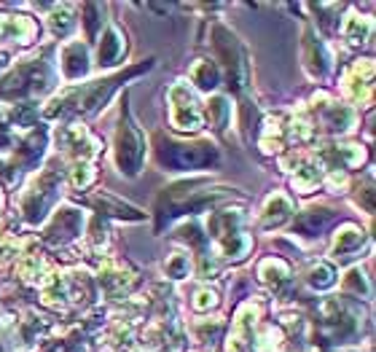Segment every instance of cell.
<instances>
[{
	"mask_svg": "<svg viewBox=\"0 0 376 352\" xmlns=\"http://www.w3.org/2000/svg\"><path fill=\"white\" fill-rule=\"evenodd\" d=\"M172 122L178 124V129H199V124H202V113H199V107H196L194 97L188 94L186 86H175L172 92Z\"/></svg>",
	"mask_w": 376,
	"mask_h": 352,
	"instance_id": "4",
	"label": "cell"
},
{
	"mask_svg": "<svg viewBox=\"0 0 376 352\" xmlns=\"http://www.w3.org/2000/svg\"><path fill=\"white\" fill-rule=\"evenodd\" d=\"M167 269H169V275H172V277H183V275H186V269H188V261L181 256V259L175 261V263H169Z\"/></svg>",
	"mask_w": 376,
	"mask_h": 352,
	"instance_id": "14",
	"label": "cell"
},
{
	"mask_svg": "<svg viewBox=\"0 0 376 352\" xmlns=\"http://www.w3.org/2000/svg\"><path fill=\"white\" fill-rule=\"evenodd\" d=\"M309 282H312L315 288H328V285H333V269L325 266V263H320V266H315V269L309 272Z\"/></svg>",
	"mask_w": 376,
	"mask_h": 352,
	"instance_id": "13",
	"label": "cell"
},
{
	"mask_svg": "<svg viewBox=\"0 0 376 352\" xmlns=\"http://www.w3.org/2000/svg\"><path fill=\"white\" fill-rule=\"evenodd\" d=\"M65 73L67 78H78L86 73V51L81 46H70L65 51Z\"/></svg>",
	"mask_w": 376,
	"mask_h": 352,
	"instance_id": "9",
	"label": "cell"
},
{
	"mask_svg": "<svg viewBox=\"0 0 376 352\" xmlns=\"http://www.w3.org/2000/svg\"><path fill=\"white\" fill-rule=\"evenodd\" d=\"M159 162L164 167L172 169H199V167H207L218 159V153L212 145L207 143H199V145H178V143H169V140H159Z\"/></svg>",
	"mask_w": 376,
	"mask_h": 352,
	"instance_id": "2",
	"label": "cell"
},
{
	"mask_svg": "<svg viewBox=\"0 0 376 352\" xmlns=\"http://www.w3.org/2000/svg\"><path fill=\"white\" fill-rule=\"evenodd\" d=\"M116 153H119L121 172L137 175L140 162H143V153H145V140H143V135H140V129L132 122V116H129L127 107L121 110V126H119V135H116Z\"/></svg>",
	"mask_w": 376,
	"mask_h": 352,
	"instance_id": "3",
	"label": "cell"
},
{
	"mask_svg": "<svg viewBox=\"0 0 376 352\" xmlns=\"http://www.w3.org/2000/svg\"><path fill=\"white\" fill-rule=\"evenodd\" d=\"M290 215V202L285 197H271L269 204H266V215H264V226H280Z\"/></svg>",
	"mask_w": 376,
	"mask_h": 352,
	"instance_id": "8",
	"label": "cell"
},
{
	"mask_svg": "<svg viewBox=\"0 0 376 352\" xmlns=\"http://www.w3.org/2000/svg\"><path fill=\"white\" fill-rule=\"evenodd\" d=\"M194 81L202 89H215V84H218V70L212 67L210 62H202L194 70Z\"/></svg>",
	"mask_w": 376,
	"mask_h": 352,
	"instance_id": "12",
	"label": "cell"
},
{
	"mask_svg": "<svg viewBox=\"0 0 376 352\" xmlns=\"http://www.w3.org/2000/svg\"><path fill=\"white\" fill-rule=\"evenodd\" d=\"M121 48H124V44H121L119 27H108L105 41L100 46V65H113V62L119 60Z\"/></svg>",
	"mask_w": 376,
	"mask_h": 352,
	"instance_id": "7",
	"label": "cell"
},
{
	"mask_svg": "<svg viewBox=\"0 0 376 352\" xmlns=\"http://www.w3.org/2000/svg\"><path fill=\"white\" fill-rule=\"evenodd\" d=\"M54 178H57L54 172H46L44 178H41V183L35 185V188H38V191H48V197H54V191H57ZM48 202H51V200H46L44 194H41V200H38V194H30V197H27V202H25V213H27V218H30V221H41Z\"/></svg>",
	"mask_w": 376,
	"mask_h": 352,
	"instance_id": "5",
	"label": "cell"
},
{
	"mask_svg": "<svg viewBox=\"0 0 376 352\" xmlns=\"http://www.w3.org/2000/svg\"><path fill=\"white\" fill-rule=\"evenodd\" d=\"M331 218H333L331 210H320V215H315V210H309V213H304L299 218V229L304 231V234H317Z\"/></svg>",
	"mask_w": 376,
	"mask_h": 352,
	"instance_id": "10",
	"label": "cell"
},
{
	"mask_svg": "<svg viewBox=\"0 0 376 352\" xmlns=\"http://www.w3.org/2000/svg\"><path fill=\"white\" fill-rule=\"evenodd\" d=\"M91 202H94L103 213H113V215H119V218H140V213H137L135 207L124 204V202H119L116 197H110V194H97V197H91Z\"/></svg>",
	"mask_w": 376,
	"mask_h": 352,
	"instance_id": "6",
	"label": "cell"
},
{
	"mask_svg": "<svg viewBox=\"0 0 376 352\" xmlns=\"http://www.w3.org/2000/svg\"><path fill=\"white\" fill-rule=\"evenodd\" d=\"M361 242H363L361 231L355 229V226H346V229L336 237V253H339V256H346V253H349V247L361 245Z\"/></svg>",
	"mask_w": 376,
	"mask_h": 352,
	"instance_id": "11",
	"label": "cell"
},
{
	"mask_svg": "<svg viewBox=\"0 0 376 352\" xmlns=\"http://www.w3.org/2000/svg\"><path fill=\"white\" fill-rule=\"evenodd\" d=\"M215 46L221 51V57L226 60V73H228V86L240 94L245 100V92H247V84H250V76H247V57L242 51L240 41L231 35L223 27H215Z\"/></svg>",
	"mask_w": 376,
	"mask_h": 352,
	"instance_id": "1",
	"label": "cell"
}]
</instances>
